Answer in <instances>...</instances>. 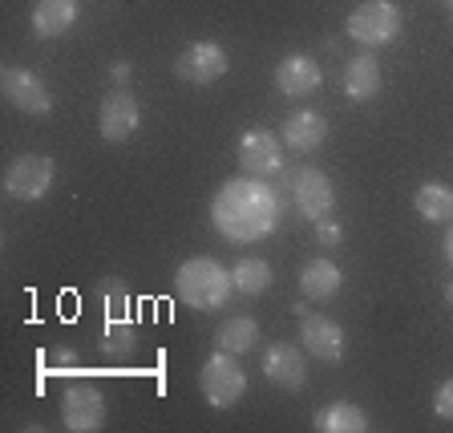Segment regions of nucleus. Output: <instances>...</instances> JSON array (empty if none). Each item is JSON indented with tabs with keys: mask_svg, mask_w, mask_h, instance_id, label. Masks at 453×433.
Returning <instances> with one entry per match:
<instances>
[{
	"mask_svg": "<svg viewBox=\"0 0 453 433\" xmlns=\"http://www.w3.org/2000/svg\"><path fill=\"white\" fill-rule=\"evenodd\" d=\"M53 179H57L53 159H45V154H20V159H12V166L4 170V190H9L12 198H20V203H37V198L49 195Z\"/></svg>",
	"mask_w": 453,
	"mask_h": 433,
	"instance_id": "obj_5",
	"label": "nucleus"
},
{
	"mask_svg": "<svg viewBox=\"0 0 453 433\" xmlns=\"http://www.w3.org/2000/svg\"><path fill=\"white\" fill-rule=\"evenodd\" d=\"M61 417L69 433H97L105 425V397L89 381H73L61 393Z\"/></svg>",
	"mask_w": 453,
	"mask_h": 433,
	"instance_id": "obj_6",
	"label": "nucleus"
},
{
	"mask_svg": "<svg viewBox=\"0 0 453 433\" xmlns=\"http://www.w3.org/2000/svg\"><path fill=\"white\" fill-rule=\"evenodd\" d=\"M211 223L231 244H259L280 227V190L267 179H226L211 198Z\"/></svg>",
	"mask_w": 453,
	"mask_h": 433,
	"instance_id": "obj_1",
	"label": "nucleus"
},
{
	"mask_svg": "<svg viewBox=\"0 0 453 433\" xmlns=\"http://www.w3.org/2000/svg\"><path fill=\"white\" fill-rule=\"evenodd\" d=\"M340 288H344V275L332 259H311L308 267L300 272V292L308 296L311 304H324V300H336Z\"/></svg>",
	"mask_w": 453,
	"mask_h": 433,
	"instance_id": "obj_17",
	"label": "nucleus"
},
{
	"mask_svg": "<svg viewBox=\"0 0 453 433\" xmlns=\"http://www.w3.org/2000/svg\"><path fill=\"white\" fill-rule=\"evenodd\" d=\"M97 344H102V352H110V357L134 352V344H138V324L126 316V308H110V316H105V324H102V336H97Z\"/></svg>",
	"mask_w": 453,
	"mask_h": 433,
	"instance_id": "obj_21",
	"label": "nucleus"
},
{
	"mask_svg": "<svg viewBox=\"0 0 453 433\" xmlns=\"http://www.w3.org/2000/svg\"><path fill=\"white\" fill-rule=\"evenodd\" d=\"M311 425H316L320 433H365L368 414L360 406H352V401H332V406L316 409Z\"/></svg>",
	"mask_w": 453,
	"mask_h": 433,
	"instance_id": "obj_19",
	"label": "nucleus"
},
{
	"mask_svg": "<svg viewBox=\"0 0 453 433\" xmlns=\"http://www.w3.org/2000/svg\"><path fill=\"white\" fill-rule=\"evenodd\" d=\"M231 283H235V296L243 300H255V296H264L272 288V267L264 259H239L231 267Z\"/></svg>",
	"mask_w": 453,
	"mask_h": 433,
	"instance_id": "obj_23",
	"label": "nucleus"
},
{
	"mask_svg": "<svg viewBox=\"0 0 453 433\" xmlns=\"http://www.w3.org/2000/svg\"><path fill=\"white\" fill-rule=\"evenodd\" d=\"M77 20V0H37L33 4V33L37 37H61Z\"/></svg>",
	"mask_w": 453,
	"mask_h": 433,
	"instance_id": "obj_18",
	"label": "nucleus"
},
{
	"mask_svg": "<svg viewBox=\"0 0 453 433\" xmlns=\"http://www.w3.org/2000/svg\"><path fill=\"white\" fill-rule=\"evenodd\" d=\"M138 122H142V105L126 85H118L97 110V130H102L105 142H126L138 130Z\"/></svg>",
	"mask_w": 453,
	"mask_h": 433,
	"instance_id": "obj_11",
	"label": "nucleus"
},
{
	"mask_svg": "<svg viewBox=\"0 0 453 433\" xmlns=\"http://www.w3.org/2000/svg\"><path fill=\"white\" fill-rule=\"evenodd\" d=\"M174 73L187 85H211L226 73V49L215 41H195L174 57Z\"/></svg>",
	"mask_w": 453,
	"mask_h": 433,
	"instance_id": "obj_8",
	"label": "nucleus"
},
{
	"mask_svg": "<svg viewBox=\"0 0 453 433\" xmlns=\"http://www.w3.org/2000/svg\"><path fill=\"white\" fill-rule=\"evenodd\" d=\"M316 239H320L324 247H336L340 239H344V231H340V223H332V219H320V223H316Z\"/></svg>",
	"mask_w": 453,
	"mask_h": 433,
	"instance_id": "obj_26",
	"label": "nucleus"
},
{
	"mask_svg": "<svg viewBox=\"0 0 453 433\" xmlns=\"http://www.w3.org/2000/svg\"><path fill=\"white\" fill-rule=\"evenodd\" d=\"M110 77H113V81H118V85H126V81H130V61H113Z\"/></svg>",
	"mask_w": 453,
	"mask_h": 433,
	"instance_id": "obj_28",
	"label": "nucleus"
},
{
	"mask_svg": "<svg viewBox=\"0 0 453 433\" xmlns=\"http://www.w3.org/2000/svg\"><path fill=\"white\" fill-rule=\"evenodd\" d=\"M434 409H437V417H445V421H453V377L445 381L441 389H437V397H434Z\"/></svg>",
	"mask_w": 453,
	"mask_h": 433,
	"instance_id": "obj_25",
	"label": "nucleus"
},
{
	"mask_svg": "<svg viewBox=\"0 0 453 433\" xmlns=\"http://www.w3.org/2000/svg\"><path fill=\"white\" fill-rule=\"evenodd\" d=\"M413 211L425 223H453V187H445V182H421L413 195Z\"/></svg>",
	"mask_w": 453,
	"mask_h": 433,
	"instance_id": "obj_20",
	"label": "nucleus"
},
{
	"mask_svg": "<svg viewBox=\"0 0 453 433\" xmlns=\"http://www.w3.org/2000/svg\"><path fill=\"white\" fill-rule=\"evenodd\" d=\"M215 344L223 352L243 357V352H251L255 344H259V324H255L251 316H226V321L215 329Z\"/></svg>",
	"mask_w": 453,
	"mask_h": 433,
	"instance_id": "obj_22",
	"label": "nucleus"
},
{
	"mask_svg": "<svg viewBox=\"0 0 453 433\" xmlns=\"http://www.w3.org/2000/svg\"><path fill=\"white\" fill-rule=\"evenodd\" d=\"M320 81H324V73H320V66H316V57H308V53H292L275 66V85H280V94H288V97L311 94V89H320Z\"/></svg>",
	"mask_w": 453,
	"mask_h": 433,
	"instance_id": "obj_15",
	"label": "nucleus"
},
{
	"mask_svg": "<svg viewBox=\"0 0 453 433\" xmlns=\"http://www.w3.org/2000/svg\"><path fill=\"white\" fill-rule=\"evenodd\" d=\"M264 377L272 381L275 389H288V393H296V389L308 381V365H303V344H300V349H296V344H288V340L272 344V349L264 352Z\"/></svg>",
	"mask_w": 453,
	"mask_h": 433,
	"instance_id": "obj_14",
	"label": "nucleus"
},
{
	"mask_svg": "<svg viewBox=\"0 0 453 433\" xmlns=\"http://www.w3.org/2000/svg\"><path fill=\"white\" fill-rule=\"evenodd\" d=\"M49 357H53V360H49V365H53V368H77L73 352H65V349H53V352H49Z\"/></svg>",
	"mask_w": 453,
	"mask_h": 433,
	"instance_id": "obj_27",
	"label": "nucleus"
},
{
	"mask_svg": "<svg viewBox=\"0 0 453 433\" xmlns=\"http://www.w3.org/2000/svg\"><path fill=\"white\" fill-rule=\"evenodd\" d=\"M349 37L357 45H368V49H380V45H393L401 37V9L393 0H365L360 9L349 12Z\"/></svg>",
	"mask_w": 453,
	"mask_h": 433,
	"instance_id": "obj_4",
	"label": "nucleus"
},
{
	"mask_svg": "<svg viewBox=\"0 0 453 433\" xmlns=\"http://www.w3.org/2000/svg\"><path fill=\"white\" fill-rule=\"evenodd\" d=\"M0 89L9 97V105H17L20 113H33V118H45L53 110V97H49V85L37 73H28L20 66H9L0 73Z\"/></svg>",
	"mask_w": 453,
	"mask_h": 433,
	"instance_id": "obj_10",
	"label": "nucleus"
},
{
	"mask_svg": "<svg viewBox=\"0 0 453 433\" xmlns=\"http://www.w3.org/2000/svg\"><path fill=\"white\" fill-rule=\"evenodd\" d=\"M344 94L352 102H372L380 94V61L372 53H357L344 66Z\"/></svg>",
	"mask_w": 453,
	"mask_h": 433,
	"instance_id": "obj_16",
	"label": "nucleus"
},
{
	"mask_svg": "<svg viewBox=\"0 0 453 433\" xmlns=\"http://www.w3.org/2000/svg\"><path fill=\"white\" fill-rule=\"evenodd\" d=\"M292 198L296 207H300L303 219H311V223H320V219L332 215V207H336V190H332V179L324 174V170L316 166H300L292 170Z\"/></svg>",
	"mask_w": 453,
	"mask_h": 433,
	"instance_id": "obj_7",
	"label": "nucleus"
},
{
	"mask_svg": "<svg viewBox=\"0 0 453 433\" xmlns=\"http://www.w3.org/2000/svg\"><path fill=\"white\" fill-rule=\"evenodd\" d=\"M300 344L308 357L324 360V365H340L344 360V329L336 321H328V316L308 312L300 324Z\"/></svg>",
	"mask_w": 453,
	"mask_h": 433,
	"instance_id": "obj_12",
	"label": "nucleus"
},
{
	"mask_svg": "<svg viewBox=\"0 0 453 433\" xmlns=\"http://www.w3.org/2000/svg\"><path fill=\"white\" fill-rule=\"evenodd\" d=\"M283 151L292 154H316L328 142V118L320 110H296L283 118V130H280Z\"/></svg>",
	"mask_w": 453,
	"mask_h": 433,
	"instance_id": "obj_13",
	"label": "nucleus"
},
{
	"mask_svg": "<svg viewBox=\"0 0 453 433\" xmlns=\"http://www.w3.org/2000/svg\"><path fill=\"white\" fill-rule=\"evenodd\" d=\"M445 9H449V12H453V0H445Z\"/></svg>",
	"mask_w": 453,
	"mask_h": 433,
	"instance_id": "obj_32",
	"label": "nucleus"
},
{
	"mask_svg": "<svg viewBox=\"0 0 453 433\" xmlns=\"http://www.w3.org/2000/svg\"><path fill=\"white\" fill-rule=\"evenodd\" d=\"M198 389H203V397H207V406H215V409L239 406L243 393H247V373L235 360V352L219 349L215 357L203 360V368H198Z\"/></svg>",
	"mask_w": 453,
	"mask_h": 433,
	"instance_id": "obj_3",
	"label": "nucleus"
},
{
	"mask_svg": "<svg viewBox=\"0 0 453 433\" xmlns=\"http://www.w3.org/2000/svg\"><path fill=\"white\" fill-rule=\"evenodd\" d=\"M239 166L251 179H275L283 170V142L267 130H247L239 138Z\"/></svg>",
	"mask_w": 453,
	"mask_h": 433,
	"instance_id": "obj_9",
	"label": "nucleus"
},
{
	"mask_svg": "<svg viewBox=\"0 0 453 433\" xmlns=\"http://www.w3.org/2000/svg\"><path fill=\"white\" fill-rule=\"evenodd\" d=\"M292 312H296V316H300V321H303V316H308L311 308H308V300H296V308H292Z\"/></svg>",
	"mask_w": 453,
	"mask_h": 433,
	"instance_id": "obj_30",
	"label": "nucleus"
},
{
	"mask_svg": "<svg viewBox=\"0 0 453 433\" xmlns=\"http://www.w3.org/2000/svg\"><path fill=\"white\" fill-rule=\"evenodd\" d=\"M97 292H102L105 308H126V283L122 280H102L97 283Z\"/></svg>",
	"mask_w": 453,
	"mask_h": 433,
	"instance_id": "obj_24",
	"label": "nucleus"
},
{
	"mask_svg": "<svg viewBox=\"0 0 453 433\" xmlns=\"http://www.w3.org/2000/svg\"><path fill=\"white\" fill-rule=\"evenodd\" d=\"M445 259H449V264H453V227H449V231H445Z\"/></svg>",
	"mask_w": 453,
	"mask_h": 433,
	"instance_id": "obj_29",
	"label": "nucleus"
},
{
	"mask_svg": "<svg viewBox=\"0 0 453 433\" xmlns=\"http://www.w3.org/2000/svg\"><path fill=\"white\" fill-rule=\"evenodd\" d=\"M174 292H179L182 304H190V308H198V312H219L231 300L235 283H231V272H226L219 259L195 255V259H187V264L174 272Z\"/></svg>",
	"mask_w": 453,
	"mask_h": 433,
	"instance_id": "obj_2",
	"label": "nucleus"
},
{
	"mask_svg": "<svg viewBox=\"0 0 453 433\" xmlns=\"http://www.w3.org/2000/svg\"><path fill=\"white\" fill-rule=\"evenodd\" d=\"M445 304H453V283H445Z\"/></svg>",
	"mask_w": 453,
	"mask_h": 433,
	"instance_id": "obj_31",
	"label": "nucleus"
}]
</instances>
